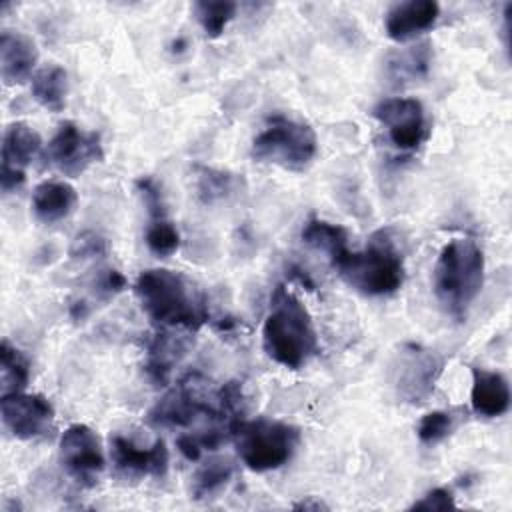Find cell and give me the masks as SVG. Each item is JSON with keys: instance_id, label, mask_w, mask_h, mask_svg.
I'll list each match as a JSON object with an SVG mask.
<instances>
[{"instance_id": "1", "label": "cell", "mask_w": 512, "mask_h": 512, "mask_svg": "<svg viewBox=\"0 0 512 512\" xmlns=\"http://www.w3.org/2000/svg\"><path fill=\"white\" fill-rule=\"evenodd\" d=\"M134 294L146 316L160 326L198 330L208 320L206 296L180 272L142 270L134 282Z\"/></svg>"}, {"instance_id": "2", "label": "cell", "mask_w": 512, "mask_h": 512, "mask_svg": "<svg viewBox=\"0 0 512 512\" xmlns=\"http://www.w3.org/2000/svg\"><path fill=\"white\" fill-rule=\"evenodd\" d=\"M262 348L276 364L298 370L318 352V334L308 308L284 286L270 296L262 324Z\"/></svg>"}, {"instance_id": "3", "label": "cell", "mask_w": 512, "mask_h": 512, "mask_svg": "<svg viewBox=\"0 0 512 512\" xmlns=\"http://www.w3.org/2000/svg\"><path fill=\"white\" fill-rule=\"evenodd\" d=\"M484 252L470 238H454L440 250L432 288L440 308L454 320H464L484 284Z\"/></svg>"}, {"instance_id": "4", "label": "cell", "mask_w": 512, "mask_h": 512, "mask_svg": "<svg viewBox=\"0 0 512 512\" xmlns=\"http://www.w3.org/2000/svg\"><path fill=\"white\" fill-rule=\"evenodd\" d=\"M332 266L350 288L370 298L396 294L406 278L402 252L390 230L374 232L362 250H346Z\"/></svg>"}, {"instance_id": "5", "label": "cell", "mask_w": 512, "mask_h": 512, "mask_svg": "<svg viewBox=\"0 0 512 512\" xmlns=\"http://www.w3.org/2000/svg\"><path fill=\"white\" fill-rule=\"evenodd\" d=\"M230 438L242 464L254 472L282 468L300 446V430L294 424L272 418H236L230 424Z\"/></svg>"}, {"instance_id": "6", "label": "cell", "mask_w": 512, "mask_h": 512, "mask_svg": "<svg viewBox=\"0 0 512 512\" xmlns=\"http://www.w3.org/2000/svg\"><path fill=\"white\" fill-rule=\"evenodd\" d=\"M252 158L290 172L306 170L318 154V138L310 124L274 116L252 140Z\"/></svg>"}, {"instance_id": "7", "label": "cell", "mask_w": 512, "mask_h": 512, "mask_svg": "<svg viewBox=\"0 0 512 512\" xmlns=\"http://www.w3.org/2000/svg\"><path fill=\"white\" fill-rule=\"evenodd\" d=\"M444 370V358L426 346L404 344L392 362V386L406 404L426 402Z\"/></svg>"}, {"instance_id": "8", "label": "cell", "mask_w": 512, "mask_h": 512, "mask_svg": "<svg viewBox=\"0 0 512 512\" xmlns=\"http://www.w3.org/2000/svg\"><path fill=\"white\" fill-rule=\"evenodd\" d=\"M372 116L386 130L388 142L400 152H414L428 140L430 126L418 98H384L374 106Z\"/></svg>"}, {"instance_id": "9", "label": "cell", "mask_w": 512, "mask_h": 512, "mask_svg": "<svg viewBox=\"0 0 512 512\" xmlns=\"http://www.w3.org/2000/svg\"><path fill=\"white\" fill-rule=\"evenodd\" d=\"M58 460L66 476L82 488H94L106 466L100 438L86 424H70L62 432Z\"/></svg>"}, {"instance_id": "10", "label": "cell", "mask_w": 512, "mask_h": 512, "mask_svg": "<svg viewBox=\"0 0 512 512\" xmlns=\"http://www.w3.org/2000/svg\"><path fill=\"white\" fill-rule=\"evenodd\" d=\"M44 156L58 172L80 176L94 162H102L104 150L98 132H86L76 122L64 120L48 140Z\"/></svg>"}, {"instance_id": "11", "label": "cell", "mask_w": 512, "mask_h": 512, "mask_svg": "<svg viewBox=\"0 0 512 512\" xmlns=\"http://www.w3.org/2000/svg\"><path fill=\"white\" fill-rule=\"evenodd\" d=\"M4 428L18 440L46 436L54 424V406L42 394H6L0 400Z\"/></svg>"}, {"instance_id": "12", "label": "cell", "mask_w": 512, "mask_h": 512, "mask_svg": "<svg viewBox=\"0 0 512 512\" xmlns=\"http://www.w3.org/2000/svg\"><path fill=\"white\" fill-rule=\"evenodd\" d=\"M42 148L40 134L26 122H12L2 136V168L0 186L2 192L20 188L26 180L28 164L38 156Z\"/></svg>"}, {"instance_id": "13", "label": "cell", "mask_w": 512, "mask_h": 512, "mask_svg": "<svg viewBox=\"0 0 512 512\" xmlns=\"http://www.w3.org/2000/svg\"><path fill=\"white\" fill-rule=\"evenodd\" d=\"M110 456L116 472L126 478L164 476L170 462V454L162 438H156L144 448L126 436L116 434L110 438Z\"/></svg>"}, {"instance_id": "14", "label": "cell", "mask_w": 512, "mask_h": 512, "mask_svg": "<svg viewBox=\"0 0 512 512\" xmlns=\"http://www.w3.org/2000/svg\"><path fill=\"white\" fill-rule=\"evenodd\" d=\"M198 416L222 420L226 414L220 408H214L210 402L202 400L194 392V388L186 382H180V386H176L166 396H162L148 412V420L152 426H170V428L188 426Z\"/></svg>"}, {"instance_id": "15", "label": "cell", "mask_w": 512, "mask_h": 512, "mask_svg": "<svg viewBox=\"0 0 512 512\" xmlns=\"http://www.w3.org/2000/svg\"><path fill=\"white\" fill-rule=\"evenodd\" d=\"M440 6L434 0H406L394 4L386 14V34L394 42H410L434 28Z\"/></svg>"}, {"instance_id": "16", "label": "cell", "mask_w": 512, "mask_h": 512, "mask_svg": "<svg viewBox=\"0 0 512 512\" xmlns=\"http://www.w3.org/2000/svg\"><path fill=\"white\" fill-rule=\"evenodd\" d=\"M38 62L34 40L22 32L4 30L0 34V76L6 86H16L32 76Z\"/></svg>"}, {"instance_id": "17", "label": "cell", "mask_w": 512, "mask_h": 512, "mask_svg": "<svg viewBox=\"0 0 512 512\" xmlns=\"http://www.w3.org/2000/svg\"><path fill=\"white\" fill-rule=\"evenodd\" d=\"M470 404L478 416L498 418L510 408V386L504 374L484 368H472Z\"/></svg>"}, {"instance_id": "18", "label": "cell", "mask_w": 512, "mask_h": 512, "mask_svg": "<svg viewBox=\"0 0 512 512\" xmlns=\"http://www.w3.org/2000/svg\"><path fill=\"white\" fill-rule=\"evenodd\" d=\"M78 202V194L72 184L62 180L40 182L32 192V214L42 224H54L68 218Z\"/></svg>"}, {"instance_id": "19", "label": "cell", "mask_w": 512, "mask_h": 512, "mask_svg": "<svg viewBox=\"0 0 512 512\" xmlns=\"http://www.w3.org/2000/svg\"><path fill=\"white\" fill-rule=\"evenodd\" d=\"M432 66V46L428 40L416 42L402 50L392 52L384 62L386 78L400 86L416 80H424Z\"/></svg>"}, {"instance_id": "20", "label": "cell", "mask_w": 512, "mask_h": 512, "mask_svg": "<svg viewBox=\"0 0 512 512\" xmlns=\"http://www.w3.org/2000/svg\"><path fill=\"white\" fill-rule=\"evenodd\" d=\"M30 90H32L34 100L42 108H46L50 112H60L66 106L68 74L62 66L48 64L32 76Z\"/></svg>"}, {"instance_id": "21", "label": "cell", "mask_w": 512, "mask_h": 512, "mask_svg": "<svg viewBox=\"0 0 512 512\" xmlns=\"http://www.w3.org/2000/svg\"><path fill=\"white\" fill-rule=\"evenodd\" d=\"M184 354V346L178 338H172L168 332H160L154 336V340L148 346V358L144 364V370L148 378L156 386H166L170 380L172 366L180 360Z\"/></svg>"}, {"instance_id": "22", "label": "cell", "mask_w": 512, "mask_h": 512, "mask_svg": "<svg viewBox=\"0 0 512 512\" xmlns=\"http://www.w3.org/2000/svg\"><path fill=\"white\" fill-rule=\"evenodd\" d=\"M300 238L310 248L324 252L330 258V262H334L348 250V232L342 226L322 218L306 220Z\"/></svg>"}, {"instance_id": "23", "label": "cell", "mask_w": 512, "mask_h": 512, "mask_svg": "<svg viewBox=\"0 0 512 512\" xmlns=\"http://www.w3.org/2000/svg\"><path fill=\"white\" fill-rule=\"evenodd\" d=\"M234 476V462L226 456H212L192 476V498L208 500L218 496Z\"/></svg>"}, {"instance_id": "24", "label": "cell", "mask_w": 512, "mask_h": 512, "mask_svg": "<svg viewBox=\"0 0 512 512\" xmlns=\"http://www.w3.org/2000/svg\"><path fill=\"white\" fill-rule=\"evenodd\" d=\"M196 194L204 204H218L230 200L236 192H240L242 178L208 166H196Z\"/></svg>"}, {"instance_id": "25", "label": "cell", "mask_w": 512, "mask_h": 512, "mask_svg": "<svg viewBox=\"0 0 512 512\" xmlns=\"http://www.w3.org/2000/svg\"><path fill=\"white\" fill-rule=\"evenodd\" d=\"M30 380V362L28 358L12 346L8 340L0 344V390L2 396L24 392Z\"/></svg>"}, {"instance_id": "26", "label": "cell", "mask_w": 512, "mask_h": 512, "mask_svg": "<svg viewBox=\"0 0 512 512\" xmlns=\"http://www.w3.org/2000/svg\"><path fill=\"white\" fill-rule=\"evenodd\" d=\"M236 4L228 0H200L194 4L196 20L208 38H218L236 16Z\"/></svg>"}, {"instance_id": "27", "label": "cell", "mask_w": 512, "mask_h": 512, "mask_svg": "<svg viewBox=\"0 0 512 512\" xmlns=\"http://www.w3.org/2000/svg\"><path fill=\"white\" fill-rule=\"evenodd\" d=\"M144 242H146V246L152 254L164 258V256H170L178 250L180 232L168 218H158V220H152L148 224L146 234H144Z\"/></svg>"}, {"instance_id": "28", "label": "cell", "mask_w": 512, "mask_h": 512, "mask_svg": "<svg viewBox=\"0 0 512 512\" xmlns=\"http://www.w3.org/2000/svg\"><path fill=\"white\" fill-rule=\"evenodd\" d=\"M452 428H454V418L450 412L432 410L420 418L416 434L422 444L434 446V444L442 442L452 432Z\"/></svg>"}, {"instance_id": "29", "label": "cell", "mask_w": 512, "mask_h": 512, "mask_svg": "<svg viewBox=\"0 0 512 512\" xmlns=\"http://www.w3.org/2000/svg\"><path fill=\"white\" fill-rule=\"evenodd\" d=\"M106 250H108V244L100 234H96L92 230H84L72 240L70 256H74V258H96V256H104Z\"/></svg>"}, {"instance_id": "30", "label": "cell", "mask_w": 512, "mask_h": 512, "mask_svg": "<svg viewBox=\"0 0 512 512\" xmlns=\"http://www.w3.org/2000/svg\"><path fill=\"white\" fill-rule=\"evenodd\" d=\"M136 188L142 194V200L148 208V214L152 216V220L158 218H166V210H164V200H162V192L156 184V180H152L150 176H142L136 180Z\"/></svg>"}, {"instance_id": "31", "label": "cell", "mask_w": 512, "mask_h": 512, "mask_svg": "<svg viewBox=\"0 0 512 512\" xmlns=\"http://www.w3.org/2000/svg\"><path fill=\"white\" fill-rule=\"evenodd\" d=\"M448 508H456V502L452 492L446 488H432L410 506V510H448Z\"/></svg>"}, {"instance_id": "32", "label": "cell", "mask_w": 512, "mask_h": 512, "mask_svg": "<svg viewBox=\"0 0 512 512\" xmlns=\"http://www.w3.org/2000/svg\"><path fill=\"white\" fill-rule=\"evenodd\" d=\"M176 446H178V450L182 452V456H184L186 460H190V462L200 460L202 450H204L196 434H180V436L176 438Z\"/></svg>"}, {"instance_id": "33", "label": "cell", "mask_w": 512, "mask_h": 512, "mask_svg": "<svg viewBox=\"0 0 512 512\" xmlns=\"http://www.w3.org/2000/svg\"><path fill=\"white\" fill-rule=\"evenodd\" d=\"M98 286H100V290L106 292V294H116V292H120V290L126 288V278H124V274L118 272V270H106L104 276L100 278Z\"/></svg>"}, {"instance_id": "34", "label": "cell", "mask_w": 512, "mask_h": 512, "mask_svg": "<svg viewBox=\"0 0 512 512\" xmlns=\"http://www.w3.org/2000/svg\"><path fill=\"white\" fill-rule=\"evenodd\" d=\"M292 508L294 510H328V506L322 500L314 498V496H308V498L292 504Z\"/></svg>"}]
</instances>
